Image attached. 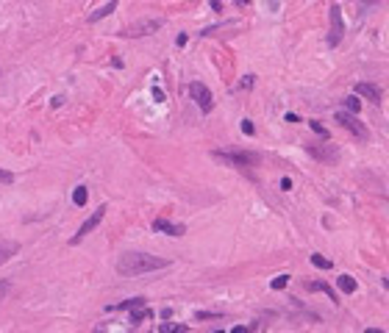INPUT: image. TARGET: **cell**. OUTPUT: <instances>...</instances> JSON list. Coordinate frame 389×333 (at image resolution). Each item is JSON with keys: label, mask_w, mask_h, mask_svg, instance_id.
<instances>
[{"label": "cell", "mask_w": 389, "mask_h": 333, "mask_svg": "<svg viewBox=\"0 0 389 333\" xmlns=\"http://www.w3.org/2000/svg\"><path fill=\"white\" fill-rule=\"evenodd\" d=\"M286 283H289V275H278L273 281V289H286Z\"/></svg>", "instance_id": "7402d4cb"}, {"label": "cell", "mask_w": 389, "mask_h": 333, "mask_svg": "<svg viewBox=\"0 0 389 333\" xmlns=\"http://www.w3.org/2000/svg\"><path fill=\"white\" fill-rule=\"evenodd\" d=\"M106 211H109V208H106V205H100V208H97V211H92V217H89V220L84 222V225H81V231H78L75 236H72V239H69V244H78V242L84 239V236H89V233L95 231L97 225H100V222H103Z\"/></svg>", "instance_id": "52a82bcc"}, {"label": "cell", "mask_w": 389, "mask_h": 333, "mask_svg": "<svg viewBox=\"0 0 389 333\" xmlns=\"http://www.w3.org/2000/svg\"><path fill=\"white\" fill-rule=\"evenodd\" d=\"M306 153L311 155V158H317V161H334L339 155V150L334 145H309L306 147Z\"/></svg>", "instance_id": "9c48e42d"}, {"label": "cell", "mask_w": 389, "mask_h": 333, "mask_svg": "<svg viewBox=\"0 0 389 333\" xmlns=\"http://www.w3.org/2000/svg\"><path fill=\"white\" fill-rule=\"evenodd\" d=\"M334 120H337L345 131H350L356 139H362V142H367V139H370V131L364 128L362 122L356 120V114H350V111H337V114H334Z\"/></svg>", "instance_id": "277c9868"}, {"label": "cell", "mask_w": 389, "mask_h": 333, "mask_svg": "<svg viewBox=\"0 0 389 333\" xmlns=\"http://www.w3.org/2000/svg\"><path fill=\"white\" fill-rule=\"evenodd\" d=\"M0 180H3V183H11V180H14V175H11V172H6V170H0Z\"/></svg>", "instance_id": "484cf974"}, {"label": "cell", "mask_w": 389, "mask_h": 333, "mask_svg": "<svg viewBox=\"0 0 389 333\" xmlns=\"http://www.w3.org/2000/svg\"><path fill=\"white\" fill-rule=\"evenodd\" d=\"M211 9H214V11H223V0H211Z\"/></svg>", "instance_id": "f1b7e54d"}, {"label": "cell", "mask_w": 389, "mask_h": 333, "mask_svg": "<svg viewBox=\"0 0 389 333\" xmlns=\"http://www.w3.org/2000/svg\"><path fill=\"white\" fill-rule=\"evenodd\" d=\"M114 9H117V0H112V3H106V6H100L97 11H92V14H89V22H100V20H103V17H109V14H112Z\"/></svg>", "instance_id": "7c38bea8"}, {"label": "cell", "mask_w": 389, "mask_h": 333, "mask_svg": "<svg viewBox=\"0 0 389 333\" xmlns=\"http://www.w3.org/2000/svg\"><path fill=\"white\" fill-rule=\"evenodd\" d=\"M231 333H245V328H242V325H236V328H233Z\"/></svg>", "instance_id": "1f68e13d"}, {"label": "cell", "mask_w": 389, "mask_h": 333, "mask_svg": "<svg viewBox=\"0 0 389 333\" xmlns=\"http://www.w3.org/2000/svg\"><path fill=\"white\" fill-rule=\"evenodd\" d=\"M153 231L167 233V236H183L186 228H183L181 222H170V220H164V217H159V220H153Z\"/></svg>", "instance_id": "ba28073f"}, {"label": "cell", "mask_w": 389, "mask_h": 333, "mask_svg": "<svg viewBox=\"0 0 389 333\" xmlns=\"http://www.w3.org/2000/svg\"><path fill=\"white\" fill-rule=\"evenodd\" d=\"M214 333H223V331H214Z\"/></svg>", "instance_id": "d6a6232c"}, {"label": "cell", "mask_w": 389, "mask_h": 333, "mask_svg": "<svg viewBox=\"0 0 389 333\" xmlns=\"http://www.w3.org/2000/svg\"><path fill=\"white\" fill-rule=\"evenodd\" d=\"M306 289H311V291H325L328 297H334V289H331L328 283H322V281H314V283H306Z\"/></svg>", "instance_id": "d6986e66"}, {"label": "cell", "mask_w": 389, "mask_h": 333, "mask_svg": "<svg viewBox=\"0 0 389 333\" xmlns=\"http://www.w3.org/2000/svg\"><path fill=\"white\" fill-rule=\"evenodd\" d=\"M159 333H186V325H181V322H161L159 325Z\"/></svg>", "instance_id": "2e32d148"}, {"label": "cell", "mask_w": 389, "mask_h": 333, "mask_svg": "<svg viewBox=\"0 0 389 333\" xmlns=\"http://www.w3.org/2000/svg\"><path fill=\"white\" fill-rule=\"evenodd\" d=\"M161 25H164V20H161V17H147V20H139V22H134V25H125L117 36H122V39H142V36L156 34Z\"/></svg>", "instance_id": "7a4b0ae2"}, {"label": "cell", "mask_w": 389, "mask_h": 333, "mask_svg": "<svg viewBox=\"0 0 389 333\" xmlns=\"http://www.w3.org/2000/svg\"><path fill=\"white\" fill-rule=\"evenodd\" d=\"M17 242H9V239H0V266L6 264L11 256H17Z\"/></svg>", "instance_id": "8fae6325"}, {"label": "cell", "mask_w": 389, "mask_h": 333, "mask_svg": "<svg viewBox=\"0 0 389 333\" xmlns=\"http://www.w3.org/2000/svg\"><path fill=\"white\" fill-rule=\"evenodd\" d=\"M139 306H145V300L142 297H131V300H122L120 306H114L112 311H125V308H139Z\"/></svg>", "instance_id": "ac0fdd59"}, {"label": "cell", "mask_w": 389, "mask_h": 333, "mask_svg": "<svg viewBox=\"0 0 389 333\" xmlns=\"http://www.w3.org/2000/svg\"><path fill=\"white\" fill-rule=\"evenodd\" d=\"M311 131L317 133V136H322V139H328V131H325V125L322 122H317V120H311Z\"/></svg>", "instance_id": "44dd1931"}, {"label": "cell", "mask_w": 389, "mask_h": 333, "mask_svg": "<svg viewBox=\"0 0 389 333\" xmlns=\"http://www.w3.org/2000/svg\"><path fill=\"white\" fill-rule=\"evenodd\" d=\"M242 133L245 136H253V133H256V125H253L251 120H242Z\"/></svg>", "instance_id": "603a6c76"}, {"label": "cell", "mask_w": 389, "mask_h": 333, "mask_svg": "<svg viewBox=\"0 0 389 333\" xmlns=\"http://www.w3.org/2000/svg\"><path fill=\"white\" fill-rule=\"evenodd\" d=\"M214 158H220L228 167H236V170H245V167H259L261 155L259 153H245V150H236V153H223V150H214Z\"/></svg>", "instance_id": "3957f363"}, {"label": "cell", "mask_w": 389, "mask_h": 333, "mask_svg": "<svg viewBox=\"0 0 389 333\" xmlns=\"http://www.w3.org/2000/svg\"><path fill=\"white\" fill-rule=\"evenodd\" d=\"M239 89H253V75H245L242 84H239Z\"/></svg>", "instance_id": "d4e9b609"}, {"label": "cell", "mask_w": 389, "mask_h": 333, "mask_svg": "<svg viewBox=\"0 0 389 333\" xmlns=\"http://www.w3.org/2000/svg\"><path fill=\"white\" fill-rule=\"evenodd\" d=\"M364 333H387V331H381V328H367Z\"/></svg>", "instance_id": "4dcf8cb0"}, {"label": "cell", "mask_w": 389, "mask_h": 333, "mask_svg": "<svg viewBox=\"0 0 389 333\" xmlns=\"http://www.w3.org/2000/svg\"><path fill=\"white\" fill-rule=\"evenodd\" d=\"M236 6H239V9H245V6H251V0H236Z\"/></svg>", "instance_id": "f546056e"}, {"label": "cell", "mask_w": 389, "mask_h": 333, "mask_svg": "<svg viewBox=\"0 0 389 333\" xmlns=\"http://www.w3.org/2000/svg\"><path fill=\"white\" fill-rule=\"evenodd\" d=\"M189 94H192V100L200 106V111H203V114H208V111L214 109V97H211V89H208L206 84L192 81V84H189Z\"/></svg>", "instance_id": "5b68a950"}, {"label": "cell", "mask_w": 389, "mask_h": 333, "mask_svg": "<svg viewBox=\"0 0 389 333\" xmlns=\"http://www.w3.org/2000/svg\"><path fill=\"white\" fill-rule=\"evenodd\" d=\"M87 200H89V189L87 186H75V192H72V203L81 208V205H87Z\"/></svg>", "instance_id": "9a60e30c"}, {"label": "cell", "mask_w": 389, "mask_h": 333, "mask_svg": "<svg viewBox=\"0 0 389 333\" xmlns=\"http://www.w3.org/2000/svg\"><path fill=\"white\" fill-rule=\"evenodd\" d=\"M345 36V20H342V9L339 6H331V34H328V44L337 47Z\"/></svg>", "instance_id": "8992f818"}, {"label": "cell", "mask_w": 389, "mask_h": 333, "mask_svg": "<svg viewBox=\"0 0 389 333\" xmlns=\"http://www.w3.org/2000/svg\"><path fill=\"white\" fill-rule=\"evenodd\" d=\"M311 264L317 266V269H331V266H334V261H331V258H325V256H320V253H311Z\"/></svg>", "instance_id": "e0dca14e"}, {"label": "cell", "mask_w": 389, "mask_h": 333, "mask_svg": "<svg viewBox=\"0 0 389 333\" xmlns=\"http://www.w3.org/2000/svg\"><path fill=\"white\" fill-rule=\"evenodd\" d=\"M345 111H350V114H359V111H362V100H359V97H345Z\"/></svg>", "instance_id": "ffe728a7"}, {"label": "cell", "mask_w": 389, "mask_h": 333, "mask_svg": "<svg viewBox=\"0 0 389 333\" xmlns=\"http://www.w3.org/2000/svg\"><path fill=\"white\" fill-rule=\"evenodd\" d=\"M281 189H284V192H289V189H292V180H289V178H281Z\"/></svg>", "instance_id": "83f0119b"}, {"label": "cell", "mask_w": 389, "mask_h": 333, "mask_svg": "<svg viewBox=\"0 0 389 333\" xmlns=\"http://www.w3.org/2000/svg\"><path fill=\"white\" fill-rule=\"evenodd\" d=\"M170 266L167 258L150 256V253H125L117 261V272L125 275V278H134V275H145V272H156V269H164Z\"/></svg>", "instance_id": "6da1fadb"}, {"label": "cell", "mask_w": 389, "mask_h": 333, "mask_svg": "<svg viewBox=\"0 0 389 333\" xmlns=\"http://www.w3.org/2000/svg\"><path fill=\"white\" fill-rule=\"evenodd\" d=\"M9 291H11V281H0V300H6Z\"/></svg>", "instance_id": "cb8c5ba5"}, {"label": "cell", "mask_w": 389, "mask_h": 333, "mask_svg": "<svg viewBox=\"0 0 389 333\" xmlns=\"http://www.w3.org/2000/svg\"><path fill=\"white\" fill-rule=\"evenodd\" d=\"M356 94H359V97H367V100H372V103H381V89L375 84H356Z\"/></svg>", "instance_id": "30bf717a"}, {"label": "cell", "mask_w": 389, "mask_h": 333, "mask_svg": "<svg viewBox=\"0 0 389 333\" xmlns=\"http://www.w3.org/2000/svg\"><path fill=\"white\" fill-rule=\"evenodd\" d=\"M337 286H339V291L353 294V291H356V278H350V275H339V278H337Z\"/></svg>", "instance_id": "5bb4252c"}, {"label": "cell", "mask_w": 389, "mask_h": 333, "mask_svg": "<svg viewBox=\"0 0 389 333\" xmlns=\"http://www.w3.org/2000/svg\"><path fill=\"white\" fill-rule=\"evenodd\" d=\"M153 316V311L145 306H139V308H131V325H142L145 319H150Z\"/></svg>", "instance_id": "4fadbf2b"}, {"label": "cell", "mask_w": 389, "mask_h": 333, "mask_svg": "<svg viewBox=\"0 0 389 333\" xmlns=\"http://www.w3.org/2000/svg\"><path fill=\"white\" fill-rule=\"evenodd\" d=\"M153 97H156V103H164V92H161L159 86H156V89H153Z\"/></svg>", "instance_id": "4316f807"}]
</instances>
